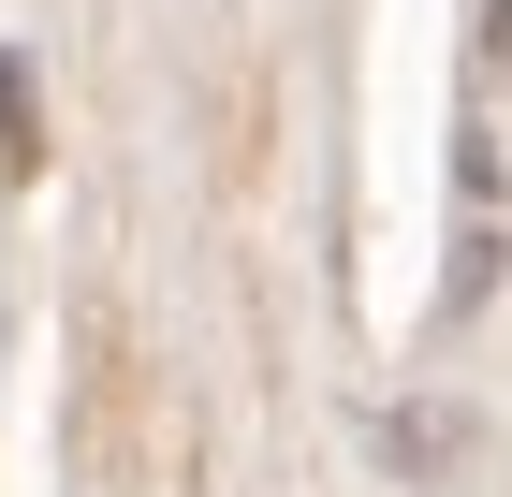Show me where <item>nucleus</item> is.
<instances>
[{
	"label": "nucleus",
	"instance_id": "f257e3e1",
	"mask_svg": "<svg viewBox=\"0 0 512 497\" xmlns=\"http://www.w3.org/2000/svg\"><path fill=\"white\" fill-rule=\"evenodd\" d=\"M0 147H15V161H44V147H30V74H15V59H0Z\"/></svg>",
	"mask_w": 512,
	"mask_h": 497
}]
</instances>
